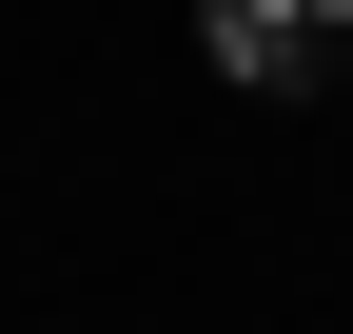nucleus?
Instances as JSON below:
<instances>
[{
	"label": "nucleus",
	"mask_w": 353,
	"mask_h": 334,
	"mask_svg": "<svg viewBox=\"0 0 353 334\" xmlns=\"http://www.w3.org/2000/svg\"><path fill=\"white\" fill-rule=\"evenodd\" d=\"M353 39V0H196V59L236 79V99H314Z\"/></svg>",
	"instance_id": "1"
}]
</instances>
